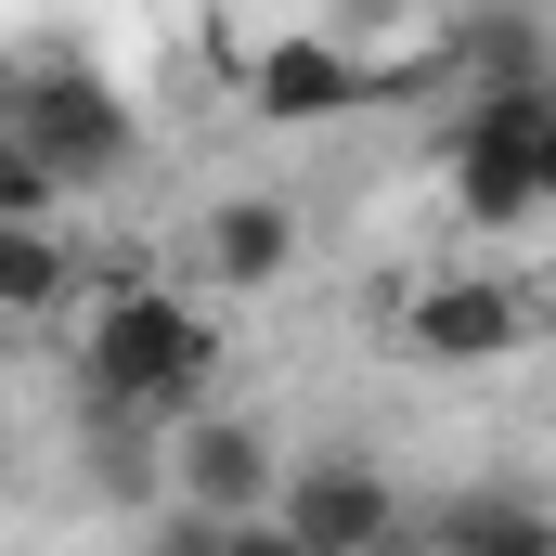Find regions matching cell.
Returning <instances> with one entry per match:
<instances>
[{
	"instance_id": "cell-1",
	"label": "cell",
	"mask_w": 556,
	"mask_h": 556,
	"mask_svg": "<svg viewBox=\"0 0 556 556\" xmlns=\"http://www.w3.org/2000/svg\"><path fill=\"white\" fill-rule=\"evenodd\" d=\"M78 389H91V415H117V427H194V415H220L207 402L220 389V337H207V311L181 285L117 273V285H91Z\"/></svg>"
},
{
	"instance_id": "cell-8",
	"label": "cell",
	"mask_w": 556,
	"mask_h": 556,
	"mask_svg": "<svg viewBox=\"0 0 556 556\" xmlns=\"http://www.w3.org/2000/svg\"><path fill=\"white\" fill-rule=\"evenodd\" d=\"M194 260H207L220 298H273V285L298 273V207H285V194H220V207L194 220Z\"/></svg>"
},
{
	"instance_id": "cell-6",
	"label": "cell",
	"mask_w": 556,
	"mask_h": 556,
	"mask_svg": "<svg viewBox=\"0 0 556 556\" xmlns=\"http://www.w3.org/2000/svg\"><path fill=\"white\" fill-rule=\"evenodd\" d=\"M168 505H194V518H220V531L273 518V505H285L273 440H260L247 415H194V427H168Z\"/></svg>"
},
{
	"instance_id": "cell-10",
	"label": "cell",
	"mask_w": 556,
	"mask_h": 556,
	"mask_svg": "<svg viewBox=\"0 0 556 556\" xmlns=\"http://www.w3.org/2000/svg\"><path fill=\"white\" fill-rule=\"evenodd\" d=\"M427 556H556V518L544 505H466L427 531Z\"/></svg>"
},
{
	"instance_id": "cell-9",
	"label": "cell",
	"mask_w": 556,
	"mask_h": 556,
	"mask_svg": "<svg viewBox=\"0 0 556 556\" xmlns=\"http://www.w3.org/2000/svg\"><path fill=\"white\" fill-rule=\"evenodd\" d=\"M65 285H78L65 233H0V311H13V324H52V311H65Z\"/></svg>"
},
{
	"instance_id": "cell-7",
	"label": "cell",
	"mask_w": 556,
	"mask_h": 556,
	"mask_svg": "<svg viewBox=\"0 0 556 556\" xmlns=\"http://www.w3.org/2000/svg\"><path fill=\"white\" fill-rule=\"evenodd\" d=\"M376 78H363V52L350 39H260L247 52V117H273V130H324V117H350Z\"/></svg>"
},
{
	"instance_id": "cell-3",
	"label": "cell",
	"mask_w": 556,
	"mask_h": 556,
	"mask_svg": "<svg viewBox=\"0 0 556 556\" xmlns=\"http://www.w3.org/2000/svg\"><path fill=\"white\" fill-rule=\"evenodd\" d=\"M0 142L52 155L65 181H117L142 155V117L104 65H13V104H0Z\"/></svg>"
},
{
	"instance_id": "cell-4",
	"label": "cell",
	"mask_w": 556,
	"mask_h": 556,
	"mask_svg": "<svg viewBox=\"0 0 556 556\" xmlns=\"http://www.w3.org/2000/svg\"><path fill=\"white\" fill-rule=\"evenodd\" d=\"M531 285L518 273H427L402 298V350H415L427 376H492V363H518L531 350Z\"/></svg>"
},
{
	"instance_id": "cell-11",
	"label": "cell",
	"mask_w": 556,
	"mask_h": 556,
	"mask_svg": "<svg viewBox=\"0 0 556 556\" xmlns=\"http://www.w3.org/2000/svg\"><path fill=\"white\" fill-rule=\"evenodd\" d=\"M52 220H65V168L0 142V233H52Z\"/></svg>"
},
{
	"instance_id": "cell-2",
	"label": "cell",
	"mask_w": 556,
	"mask_h": 556,
	"mask_svg": "<svg viewBox=\"0 0 556 556\" xmlns=\"http://www.w3.org/2000/svg\"><path fill=\"white\" fill-rule=\"evenodd\" d=\"M440 194L466 233H531L556 220V104L544 91H479L453 130H440Z\"/></svg>"
},
{
	"instance_id": "cell-12",
	"label": "cell",
	"mask_w": 556,
	"mask_h": 556,
	"mask_svg": "<svg viewBox=\"0 0 556 556\" xmlns=\"http://www.w3.org/2000/svg\"><path fill=\"white\" fill-rule=\"evenodd\" d=\"M220 556H311V544H298L285 518H247V531H220Z\"/></svg>"
},
{
	"instance_id": "cell-5",
	"label": "cell",
	"mask_w": 556,
	"mask_h": 556,
	"mask_svg": "<svg viewBox=\"0 0 556 556\" xmlns=\"http://www.w3.org/2000/svg\"><path fill=\"white\" fill-rule=\"evenodd\" d=\"M285 531L311 556H402V492H389V466L376 453H311V466H285V505H273Z\"/></svg>"
}]
</instances>
